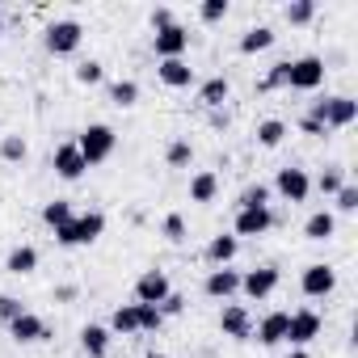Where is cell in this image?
Wrapping results in <instances>:
<instances>
[{"label": "cell", "instance_id": "obj_1", "mask_svg": "<svg viewBox=\"0 0 358 358\" xmlns=\"http://www.w3.org/2000/svg\"><path fill=\"white\" fill-rule=\"evenodd\" d=\"M101 232H106V215L101 211H85V215H72L64 228H55V241L64 249H80V245H93Z\"/></svg>", "mask_w": 358, "mask_h": 358}, {"label": "cell", "instance_id": "obj_2", "mask_svg": "<svg viewBox=\"0 0 358 358\" xmlns=\"http://www.w3.org/2000/svg\"><path fill=\"white\" fill-rule=\"evenodd\" d=\"M114 143H118V135H114V127H106V122H89V127L80 131V139H76L85 164H101V160H110V156H114Z\"/></svg>", "mask_w": 358, "mask_h": 358}, {"label": "cell", "instance_id": "obj_3", "mask_svg": "<svg viewBox=\"0 0 358 358\" xmlns=\"http://www.w3.org/2000/svg\"><path fill=\"white\" fill-rule=\"evenodd\" d=\"M308 118L320 122L324 131H333V127H350V122L358 118V101H354V97H324V101H312Z\"/></svg>", "mask_w": 358, "mask_h": 358}, {"label": "cell", "instance_id": "obj_4", "mask_svg": "<svg viewBox=\"0 0 358 358\" xmlns=\"http://www.w3.org/2000/svg\"><path fill=\"white\" fill-rule=\"evenodd\" d=\"M80 38H85V26H80L76 17H59V22H51V26L43 30V43H47L51 55H72V51L80 47Z\"/></svg>", "mask_w": 358, "mask_h": 358}, {"label": "cell", "instance_id": "obj_5", "mask_svg": "<svg viewBox=\"0 0 358 358\" xmlns=\"http://www.w3.org/2000/svg\"><path fill=\"white\" fill-rule=\"evenodd\" d=\"M324 85V59L320 55H303V59H287V89L312 93Z\"/></svg>", "mask_w": 358, "mask_h": 358}, {"label": "cell", "instance_id": "obj_6", "mask_svg": "<svg viewBox=\"0 0 358 358\" xmlns=\"http://www.w3.org/2000/svg\"><path fill=\"white\" fill-rule=\"evenodd\" d=\"M316 333H320V316H316L312 308H299V312L287 316V337H282V341H287L291 350H303Z\"/></svg>", "mask_w": 358, "mask_h": 358}, {"label": "cell", "instance_id": "obj_7", "mask_svg": "<svg viewBox=\"0 0 358 358\" xmlns=\"http://www.w3.org/2000/svg\"><path fill=\"white\" fill-rule=\"evenodd\" d=\"M274 228V211L270 207H241L236 211V224H232V236H266Z\"/></svg>", "mask_w": 358, "mask_h": 358}, {"label": "cell", "instance_id": "obj_8", "mask_svg": "<svg viewBox=\"0 0 358 358\" xmlns=\"http://www.w3.org/2000/svg\"><path fill=\"white\" fill-rule=\"evenodd\" d=\"M173 295V287H169V274L164 270H143L139 278H135V303H164Z\"/></svg>", "mask_w": 358, "mask_h": 358}, {"label": "cell", "instance_id": "obj_9", "mask_svg": "<svg viewBox=\"0 0 358 358\" xmlns=\"http://www.w3.org/2000/svg\"><path fill=\"white\" fill-rule=\"evenodd\" d=\"M299 287H303V295L324 299V295H333V287H337V270H333V266H324V262H312V266H303Z\"/></svg>", "mask_w": 358, "mask_h": 358}, {"label": "cell", "instance_id": "obj_10", "mask_svg": "<svg viewBox=\"0 0 358 358\" xmlns=\"http://www.w3.org/2000/svg\"><path fill=\"white\" fill-rule=\"evenodd\" d=\"M274 190L287 199V203H303L308 194H312V177L303 173V169H278V177H274Z\"/></svg>", "mask_w": 358, "mask_h": 358}, {"label": "cell", "instance_id": "obj_11", "mask_svg": "<svg viewBox=\"0 0 358 358\" xmlns=\"http://www.w3.org/2000/svg\"><path fill=\"white\" fill-rule=\"evenodd\" d=\"M152 47H156V59H182L186 47H190V30L186 26H169V30L152 34Z\"/></svg>", "mask_w": 358, "mask_h": 358}, {"label": "cell", "instance_id": "obj_12", "mask_svg": "<svg viewBox=\"0 0 358 358\" xmlns=\"http://www.w3.org/2000/svg\"><path fill=\"white\" fill-rule=\"evenodd\" d=\"M241 291H245L249 299H270V295L278 291V270H274V266H257V270L241 274Z\"/></svg>", "mask_w": 358, "mask_h": 358}, {"label": "cell", "instance_id": "obj_13", "mask_svg": "<svg viewBox=\"0 0 358 358\" xmlns=\"http://www.w3.org/2000/svg\"><path fill=\"white\" fill-rule=\"evenodd\" d=\"M220 329H224V337H232V341H249V337H253V316H249V308H241V303H224V312H220Z\"/></svg>", "mask_w": 358, "mask_h": 358}, {"label": "cell", "instance_id": "obj_14", "mask_svg": "<svg viewBox=\"0 0 358 358\" xmlns=\"http://www.w3.org/2000/svg\"><path fill=\"white\" fill-rule=\"evenodd\" d=\"M51 164H55V173L64 177V182H80L85 169H89L76 143H59V148H55V156H51Z\"/></svg>", "mask_w": 358, "mask_h": 358}, {"label": "cell", "instance_id": "obj_15", "mask_svg": "<svg viewBox=\"0 0 358 358\" xmlns=\"http://www.w3.org/2000/svg\"><path fill=\"white\" fill-rule=\"evenodd\" d=\"M203 291H207L211 299H232V295L241 291V270H232V266H215V270L207 274Z\"/></svg>", "mask_w": 358, "mask_h": 358}, {"label": "cell", "instance_id": "obj_16", "mask_svg": "<svg viewBox=\"0 0 358 358\" xmlns=\"http://www.w3.org/2000/svg\"><path fill=\"white\" fill-rule=\"evenodd\" d=\"M9 333H13V341H22V345H34V341H47V337H51V333H47V320L34 316V312H22L17 320H9Z\"/></svg>", "mask_w": 358, "mask_h": 358}, {"label": "cell", "instance_id": "obj_17", "mask_svg": "<svg viewBox=\"0 0 358 358\" xmlns=\"http://www.w3.org/2000/svg\"><path fill=\"white\" fill-rule=\"evenodd\" d=\"M156 76H160V85H169V89H190V85H194V68H190L186 59H160Z\"/></svg>", "mask_w": 358, "mask_h": 358}, {"label": "cell", "instance_id": "obj_18", "mask_svg": "<svg viewBox=\"0 0 358 358\" xmlns=\"http://www.w3.org/2000/svg\"><path fill=\"white\" fill-rule=\"evenodd\" d=\"M110 337H114V333H110L106 324H85V329H80V345H85L89 358H106V354H110Z\"/></svg>", "mask_w": 358, "mask_h": 358}, {"label": "cell", "instance_id": "obj_19", "mask_svg": "<svg viewBox=\"0 0 358 358\" xmlns=\"http://www.w3.org/2000/svg\"><path fill=\"white\" fill-rule=\"evenodd\" d=\"M236 249H241V241H236L232 232H220V236H211V245H207V262H211V266H232Z\"/></svg>", "mask_w": 358, "mask_h": 358}, {"label": "cell", "instance_id": "obj_20", "mask_svg": "<svg viewBox=\"0 0 358 358\" xmlns=\"http://www.w3.org/2000/svg\"><path fill=\"white\" fill-rule=\"evenodd\" d=\"M287 316H291V312H266L262 324H257V341H262V345H278V341L287 337Z\"/></svg>", "mask_w": 358, "mask_h": 358}, {"label": "cell", "instance_id": "obj_21", "mask_svg": "<svg viewBox=\"0 0 358 358\" xmlns=\"http://www.w3.org/2000/svg\"><path fill=\"white\" fill-rule=\"evenodd\" d=\"M215 194H220V177L211 169L190 177V203H215Z\"/></svg>", "mask_w": 358, "mask_h": 358}, {"label": "cell", "instance_id": "obj_22", "mask_svg": "<svg viewBox=\"0 0 358 358\" xmlns=\"http://www.w3.org/2000/svg\"><path fill=\"white\" fill-rule=\"evenodd\" d=\"M228 97H232V85H228V76H211V80H203V89H199V101H203L207 110H220Z\"/></svg>", "mask_w": 358, "mask_h": 358}, {"label": "cell", "instance_id": "obj_23", "mask_svg": "<svg viewBox=\"0 0 358 358\" xmlns=\"http://www.w3.org/2000/svg\"><path fill=\"white\" fill-rule=\"evenodd\" d=\"M5 270H9V274H34V270H38V249H34V245H17V249L5 257Z\"/></svg>", "mask_w": 358, "mask_h": 358}, {"label": "cell", "instance_id": "obj_24", "mask_svg": "<svg viewBox=\"0 0 358 358\" xmlns=\"http://www.w3.org/2000/svg\"><path fill=\"white\" fill-rule=\"evenodd\" d=\"M274 47V30L270 26H253L241 34V55H257V51H270Z\"/></svg>", "mask_w": 358, "mask_h": 358}, {"label": "cell", "instance_id": "obj_25", "mask_svg": "<svg viewBox=\"0 0 358 358\" xmlns=\"http://www.w3.org/2000/svg\"><path fill=\"white\" fill-rule=\"evenodd\" d=\"M337 232V215L333 211H316V215H308V224H303V236L308 241H329Z\"/></svg>", "mask_w": 358, "mask_h": 358}, {"label": "cell", "instance_id": "obj_26", "mask_svg": "<svg viewBox=\"0 0 358 358\" xmlns=\"http://www.w3.org/2000/svg\"><path fill=\"white\" fill-rule=\"evenodd\" d=\"M110 333H139V312H135V303H118L114 308V316H110Z\"/></svg>", "mask_w": 358, "mask_h": 358}, {"label": "cell", "instance_id": "obj_27", "mask_svg": "<svg viewBox=\"0 0 358 358\" xmlns=\"http://www.w3.org/2000/svg\"><path fill=\"white\" fill-rule=\"evenodd\" d=\"M282 139H287V122L282 118H262L257 122V143L262 148H278Z\"/></svg>", "mask_w": 358, "mask_h": 358}, {"label": "cell", "instance_id": "obj_28", "mask_svg": "<svg viewBox=\"0 0 358 358\" xmlns=\"http://www.w3.org/2000/svg\"><path fill=\"white\" fill-rule=\"evenodd\" d=\"M68 220H72V203H68V199H51V203L43 207V224H47V228H64Z\"/></svg>", "mask_w": 358, "mask_h": 358}, {"label": "cell", "instance_id": "obj_29", "mask_svg": "<svg viewBox=\"0 0 358 358\" xmlns=\"http://www.w3.org/2000/svg\"><path fill=\"white\" fill-rule=\"evenodd\" d=\"M164 160H169V169H186L194 160V143L190 139H173L169 152H164Z\"/></svg>", "mask_w": 358, "mask_h": 358}, {"label": "cell", "instance_id": "obj_30", "mask_svg": "<svg viewBox=\"0 0 358 358\" xmlns=\"http://www.w3.org/2000/svg\"><path fill=\"white\" fill-rule=\"evenodd\" d=\"M110 101L122 106V110H131V106L139 101V85H135V80H114V85H110Z\"/></svg>", "mask_w": 358, "mask_h": 358}, {"label": "cell", "instance_id": "obj_31", "mask_svg": "<svg viewBox=\"0 0 358 358\" xmlns=\"http://www.w3.org/2000/svg\"><path fill=\"white\" fill-rule=\"evenodd\" d=\"M282 17H287L291 26H308V22L316 17V5H312V0H291V5L282 9Z\"/></svg>", "mask_w": 358, "mask_h": 358}, {"label": "cell", "instance_id": "obj_32", "mask_svg": "<svg viewBox=\"0 0 358 358\" xmlns=\"http://www.w3.org/2000/svg\"><path fill=\"white\" fill-rule=\"evenodd\" d=\"M341 186H345V173H341L337 164H329V169H324V173L316 177V190H320V194H329V199H333V194H337Z\"/></svg>", "mask_w": 358, "mask_h": 358}, {"label": "cell", "instance_id": "obj_33", "mask_svg": "<svg viewBox=\"0 0 358 358\" xmlns=\"http://www.w3.org/2000/svg\"><path fill=\"white\" fill-rule=\"evenodd\" d=\"M76 80H80V85H89V89H93V85H101V80H106V64H101V59H85V64L76 68Z\"/></svg>", "mask_w": 358, "mask_h": 358}, {"label": "cell", "instance_id": "obj_34", "mask_svg": "<svg viewBox=\"0 0 358 358\" xmlns=\"http://www.w3.org/2000/svg\"><path fill=\"white\" fill-rule=\"evenodd\" d=\"M135 312H139V333H156L164 324V316H160L156 303H135Z\"/></svg>", "mask_w": 358, "mask_h": 358}, {"label": "cell", "instance_id": "obj_35", "mask_svg": "<svg viewBox=\"0 0 358 358\" xmlns=\"http://www.w3.org/2000/svg\"><path fill=\"white\" fill-rule=\"evenodd\" d=\"M160 232H164V241H173V245H182V241L190 236V232H186V220H182V215H177V211H173V215H164V224H160Z\"/></svg>", "mask_w": 358, "mask_h": 358}, {"label": "cell", "instance_id": "obj_36", "mask_svg": "<svg viewBox=\"0 0 358 358\" xmlns=\"http://www.w3.org/2000/svg\"><path fill=\"white\" fill-rule=\"evenodd\" d=\"M228 9H232L228 0H203V5H199V17H203L207 26H215V22H224V17H228Z\"/></svg>", "mask_w": 358, "mask_h": 358}, {"label": "cell", "instance_id": "obj_37", "mask_svg": "<svg viewBox=\"0 0 358 358\" xmlns=\"http://www.w3.org/2000/svg\"><path fill=\"white\" fill-rule=\"evenodd\" d=\"M26 139L22 135H5V139H0V156H5V160H26Z\"/></svg>", "mask_w": 358, "mask_h": 358}, {"label": "cell", "instance_id": "obj_38", "mask_svg": "<svg viewBox=\"0 0 358 358\" xmlns=\"http://www.w3.org/2000/svg\"><path fill=\"white\" fill-rule=\"evenodd\" d=\"M278 85H287V59H282V64H274V68L257 80V89H262V93H270V89H278Z\"/></svg>", "mask_w": 358, "mask_h": 358}, {"label": "cell", "instance_id": "obj_39", "mask_svg": "<svg viewBox=\"0 0 358 358\" xmlns=\"http://www.w3.org/2000/svg\"><path fill=\"white\" fill-rule=\"evenodd\" d=\"M241 207H270V186H249L245 194H241Z\"/></svg>", "mask_w": 358, "mask_h": 358}, {"label": "cell", "instance_id": "obj_40", "mask_svg": "<svg viewBox=\"0 0 358 358\" xmlns=\"http://www.w3.org/2000/svg\"><path fill=\"white\" fill-rule=\"evenodd\" d=\"M333 203H337V211H345V215H354V211H358V190H354V186L345 182V186H341V190L333 194Z\"/></svg>", "mask_w": 358, "mask_h": 358}, {"label": "cell", "instance_id": "obj_41", "mask_svg": "<svg viewBox=\"0 0 358 358\" xmlns=\"http://www.w3.org/2000/svg\"><path fill=\"white\" fill-rule=\"evenodd\" d=\"M22 312H26V303H22L17 295H0V320H5V324H9V320H17Z\"/></svg>", "mask_w": 358, "mask_h": 358}, {"label": "cell", "instance_id": "obj_42", "mask_svg": "<svg viewBox=\"0 0 358 358\" xmlns=\"http://www.w3.org/2000/svg\"><path fill=\"white\" fill-rule=\"evenodd\" d=\"M169 26H177V22H173V9H152V30L160 34V30H169Z\"/></svg>", "mask_w": 358, "mask_h": 358}, {"label": "cell", "instance_id": "obj_43", "mask_svg": "<svg viewBox=\"0 0 358 358\" xmlns=\"http://www.w3.org/2000/svg\"><path fill=\"white\" fill-rule=\"evenodd\" d=\"M182 308H186V299H182V295H169V299L160 303V316H182Z\"/></svg>", "mask_w": 358, "mask_h": 358}, {"label": "cell", "instance_id": "obj_44", "mask_svg": "<svg viewBox=\"0 0 358 358\" xmlns=\"http://www.w3.org/2000/svg\"><path fill=\"white\" fill-rule=\"evenodd\" d=\"M299 131H303V135H324V127H320V122H312L308 114L299 118Z\"/></svg>", "mask_w": 358, "mask_h": 358}, {"label": "cell", "instance_id": "obj_45", "mask_svg": "<svg viewBox=\"0 0 358 358\" xmlns=\"http://www.w3.org/2000/svg\"><path fill=\"white\" fill-rule=\"evenodd\" d=\"M55 299H59V303H68V299H76V287H72V282H64V287H55Z\"/></svg>", "mask_w": 358, "mask_h": 358}, {"label": "cell", "instance_id": "obj_46", "mask_svg": "<svg viewBox=\"0 0 358 358\" xmlns=\"http://www.w3.org/2000/svg\"><path fill=\"white\" fill-rule=\"evenodd\" d=\"M287 358H312V354H308V350H291Z\"/></svg>", "mask_w": 358, "mask_h": 358}, {"label": "cell", "instance_id": "obj_47", "mask_svg": "<svg viewBox=\"0 0 358 358\" xmlns=\"http://www.w3.org/2000/svg\"><path fill=\"white\" fill-rule=\"evenodd\" d=\"M148 358H169V354L164 350H148Z\"/></svg>", "mask_w": 358, "mask_h": 358}, {"label": "cell", "instance_id": "obj_48", "mask_svg": "<svg viewBox=\"0 0 358 358\" xmlns=\"http://www.w3.org/2000/svg\"><path fill=\"white\" fill-rule=\"evenodd\" d=\"M0 34H5V22H0Z\"/></svg>", "mask_w": 358, "mask_h": 358}]
</instances>
